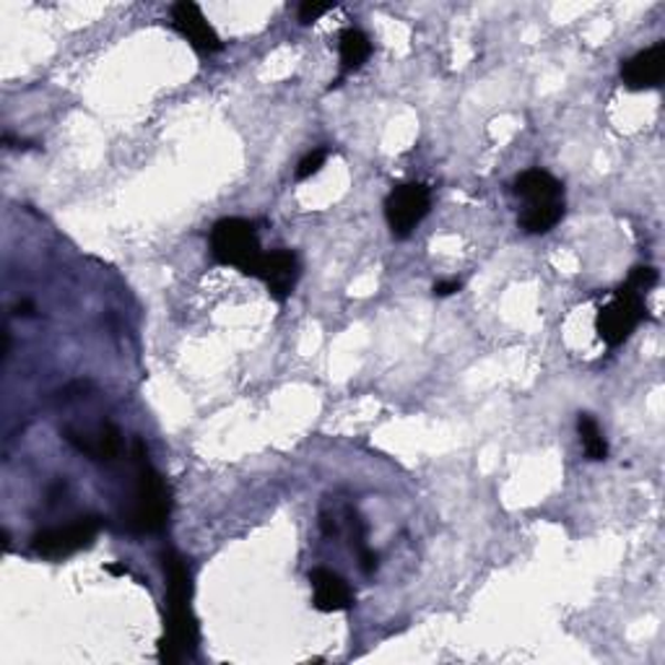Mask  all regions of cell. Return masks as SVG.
<instances>
[{"label": "cell", "instance_id": "6da1fadb", "mask_svg": "<svg viewBox=\"0 0 665 665\" xmlns=\"http://www.w3.org/2000/svg\"><path fill=\"white\" fill-rule=\"evenodd\" d=\"M167 575V632L159 642V661L172 665L185 655L195 653L199 645V621H195L193 605V577L185 559L174 551L162 554Z\"/></svg>", "mask_w": 665, "mask_h": 665}, {"label": "cell", "instance_id": "7a4b0ae2", "mask_svg": "<svg viewBox=\"0 0 665 665\" xmlns=\"http://www.w3.org/2000/svg\"><path fill=\"white\" fill-rule=\"evenodd\" d=\"M133 460L138 468L136 479V502L130 510V530L133 533H159L167 525L170 517L172 502H170V486L162 479V473L151 465L149 452H146L143 442L136 440L133 444Z\"/></svg>", "mask_w": 665, "mask_h": 665}, {"label": "cell", "instance_id": "3957f363", "mask_svg": "<svg viewBox=\"0 0 665 665\" xmlns=\"http://www.w3.org/2000/svg\"><path fill=\"white\" fill-rule=\"evenodd\" d=\"M515 193L525 201L521 226L528 234L554 229L565 216V187L544 170H528L515 180Z\"/></svg>", "mask_w": 665, "mask_h": 665}, {"label": "cell", "instance_id": "277c9868", "mask_svg": "<svg viewBox=\"0 0 665 665\" xmlns=\"http://www.w3.org/2000/svg\"><path fill=\"white\" fill-rule=\"evenodd\" d=\"M211 253L222 266L243 270L245 276H258L262 253L255 226L245 218H222L211 229Z\"/></svg>", "mask_w": 665, "mask_h": 665}, {"label": "cell", "instance_id": "5b68a950", "mask_svg": "<svg viewBox=\"0 0 665 665\" xmlns=\"http://www.w3.org/2000/svg\"><path fill=\"white\" fill-rule=\"evenodd\" d=\"M645 299H642L640 291L621 287L613 291L611 302L598 312V335H601L605 346H621V343L630 339L634 328L645 320Z\"/></svg>", "mask_w": 665, "mask_h": 665}, {"label": "cell", "instance_id": "8992f818", "mask_svg": "<svg viewBox=\"0 0 665 665\" xmlns=\"http://www.w3.org/2000/svg\"><path fill=\"white\" fill-rule=\"evenodd\" d=\"M429 208H432V193H429V187L421 185V182H406V185H398L387 195L385 218L387 224H390L393 234H396L398 239H404L423 222Z\"/></svg>", "mask_w": 665, "mask_h": 665}, {"label": "cell", "instance_id": "52a82bcc", "mask_svg": "<svg viewBox=\"0 0 665 665\" xmlns=\"http://www.w3.org/2000/svg\"><path fill=\"white\" fill-rule=\"evenodd\" d=\"M99 528H101L99 517H94V515L78 517V521L63 525V528H50V530L36 533L34 551L40 554V557H47V559H65V557H71V554L89 549V546L94 544V538H97Z\"/></svg>", "mask_w": 665, "mask_h": 665}, {"label": "cell", "instance_id": "ba28073f", "mask_svg": "<svg viewBox=\"0 0 665 665\" xmlns=\"http://www.w3.org/2000/svg\"><path fill=\"white\" fill-rule=\"evenodd\" d=\"M172 21H174V26H178V32L185 36V40L195 50H199V53L208 55V53H218V50H222V40H218L214 26L208 24L199 6L190 3V0L174 3Z\"/></svg>", "mask_w": 665, "mask_h": 665}, {"label": "cell", "instance_id": "9c48e42d", "mask_svg": "<svg viewBox=\"0 0 665 665\" xmlns=\"http://www.w3.org/2000/svg\"><path fill=\"white\" fill-rule=\"evenodd\" d=\"M255 279H260L266 283L270 294H273L279 302H283L291 291L297 287L299 279V260L297 255L291 250H273L268 255H262L258 276Z\"/></svg>", "mask_w": 665, "mask_h": 665}, {"label": "cell", "instance_id": "30bf717a", "mask_svg": "<svg viewBox=\"0 0 665 665\" xmlns=\"http://www.w3.org/2000/svg\"><path fill=\"white\" fill-rule=\"evenodd\" d=\"M663 76H665V45L663 42L642 50V53L630 57V61L621 65V78H624V84L634 92L655 89V86H661Z\"/></svg>", "mask_w": 665, "mask_h": 665}, {"label": "cell", "instance_id": "8fae6325", "mask_svg": "<svg viewBox=\"0 0 665 665\" xmlns=\"http://www.w3.org/2000/svg\"><path fill=\"white\" fill-rule=\"evenodd\" d=\"M312 590H315V609L323 613L348 611L354 605V593H351L348 582L343 580L333 569L318 567L310 572Z\"/></svg>", "mask_w": 665, "mask_h": 665}, {"label": "cell", "instance_id": "7c38bea8", "mask_svg": "<svg viewBox=\"0 0 665 665\" xmlns=\"http://www.w3.org/2000/svg\"><path fill=\"white\" fill-rule=\"evenodd\" d=\"M65 437L92 460H112L120 452V432H117L112 423H105L97 435H78L68 429Z\"/></svg>", "mask_w": 665, "mask_h": 665}, {"label": "cell", "instance_id": "4fadbf2b", "mask_svg": "<svg viewBox=\"0 0 665 665\" xmlns=\"http://www.w3.org/2000/svg\"><path fill=\"white\" fill-rule=\"evenodd\" d=\"M372 55V42L362 29H343L341 32V71L351 73L362 68Z\"/></svg>", "mask_w": 665, "mask_h": 665}, {"label": "cell", "instance_id": "5bb4252c", "mask_svg": "<svg viewBox=\"0 0 665 665\" xmlns=\"http://www.w3.org/2000/svg\"><path fill=\"white\" fill-rule=\"evenodd\" d=\"M577 429H580L582 437V448L588 452L590 460H605L609 458V444H605L601 427H598L596 419L590 414H580V419H577Z\"/></svg>", "mask_w": 665, "mask_h": 665}, {"label": "cell", "instance_id": "9a60e30c", "mask_svg": "<svg viewBox=\"0 0 665 665\" xmlns=\"http://www.w3.org/2000/svg\"><path fill=\"white\" fill-rule=\"evenodd\" d=\"M655 283H657V270L650 268V266H640V268L632 270L630 279H626L624 287L632 289V291H640V294H642V291L653 289Z\"/></svg>", "mask_w": 665, "mask_h": 665}, {"label": "cell", "instance_id": "2e32d148", "mask_svg": "<svg viewBox=\"0 0 665 665\" xmlns=\"http://www.w3.org/2000/svg\"><path fill=\"white\" fill-rule=\"evenodd\" d=\"M325 159H328V149H315V151L307 153V157L297 167V180H307V178H312V174H318L320 167L325 164Z\"/></svg>", "mask_w": 665, "mask_h": 665}, {"label": "cell", "instance_id": "e0dca14e", "mask_svg": "<svg viewBox=\"0 0 665 665\" xmlns=\"http://www.w3.org/2000/svg\"><path fill=\"white\" fill-rule=\"evenodd\" d=\"M331 9H333L331 3H302L299 6V21H302V24H312V21L325 17Z\"/></svg>", "mask_w": 665, "mask_h": 665}, {"label": "cell", "instance_id": "ac0fdd59", "mask_svg": "<svg viewBox=\"0 0 665 665\" xmlns=\"http://www.w3.org/2000/svg\"><path fill=\"white\" fill-rule=\"evenodd\" d=\"M460 287H463L460 281H440L435 287V294L437 297H450V294H455V291H460Z\"/></svg>", "mask_w": 665, "mask_h": 665}, {"label": "cell", "instance_id": "d6986e66", "mask_svg": "<svg viewBox=\"0 0 665 665\" xmlns=\"http://www.w3.org/2000/svg\"><path fill=\"white\" fill-rule=\"evenodd\" d=\"M32 312H34V304L32 302L17 304V315H32Z\"/></svg>", "mask_w": 665, "mask_h": 665}, {"label": "cell", "instance_id": "ffe728a7", "mask_svg": "<svg viewBox=\"0 0 665 665\" xmlns=\"http://www.w3.org/2000/svg\"><path fill=\"white\" fill-rule=\"evenodd\" d=\"M107 572L109 575H126L128 569L126 567H117V565H107Z\"/></svg>", "mask_w": 665, "mask_h": 665}]
</instances>
